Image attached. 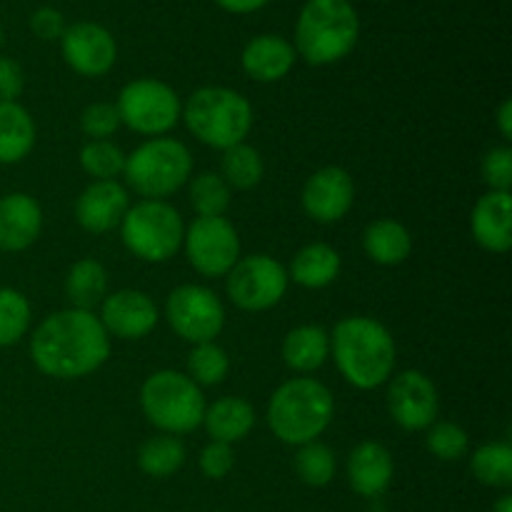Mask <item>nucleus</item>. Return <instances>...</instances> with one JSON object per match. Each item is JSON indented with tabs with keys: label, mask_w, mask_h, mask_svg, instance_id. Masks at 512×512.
I'll use <instances>...</instances> for the list:
<instances>
[{
	"label": "nucleus",
	"mask_w": 512,
	"mask_h": 512,
	"mask_svg": "<svg viewBox=\"0 0 512 512\" xmlns=\"http://www.w3.org/2000/svg\"><path fill=\"white\" fill-rule=\"evenodd\" d=\"M30 355L35 368L50 378H85L108 360L110 338L90 310H60L35 328Z\"/></svg>",
	"instance_id": "1"
},
{
	"label": "nucleus",
	"mask_w": 512,
	"mask_h": 512,
	"mask_svg": "<svg viewBox=\"0 0 512 512\" xmlns=\"http://www.w3.org/2000/svg\"><path fill=\"white\" fill-rule=\"evenodd\" d=\"M333 358L343 378L360 390L380 388L395 370V340L383 323L373 318H345L335 325Z\"/></svg>",
	"instance_id": "2"
},
{
	"label": "nucleus",
	"mask_w": 512,
	"mask_h": 512,
	"mask_svg": "<svg viewBox=\"0 0 512 512\" xmlns=\"http://www.w3.org/2000/svg\"><path fill=\"white\" fill-rule=\"evenodd\" d=\"M360 18L350 0H308L295 25V53L310 65H330L353 53Z\"/></svg>",
	"instance_id": "3"
},
{
	"label": "nucleus",
	"mask_w": 512,
	"mask_h": 512,
	"mask_svg": "<svg viewBox=\"0 0 512 512\" xmlns=\"http://www.w3.org/2000/svg\"><path fill=\"white\" fill-rule=\"evenodd\" d=\"M333 395L313 378H293L280 385L268 403V425L285 445H305L325 433L333 420Z\"/></svg>",
	"instance_id": "4"
},
{
	"label": "nucleus",
	"mask_w": 512,
	"mask_h": 512,
	"mask_svg": "<svg viewBox=\"0 0 512 512\" xmlns=\"http://www.w3.org/2000/svg\"><path fill=\"white\" fill-rule=\"evenodd\" d=\"M180 118L190 133L210 148L228 150L248 138L253 128V108L238 90L208 85L190 95Z\"/></svg>",
	"instance_id": "5"
},
{
	"label": "nucleus",
	"mask_w": 512,
	"mask_h": 512,
	"mask_svg": "<svg viewBox=\"0 0 512 512\" xmlns=\"http://www.w3.org/2000/svg\"><path fill=\"white\" fill-rule=\"evenodd\" d=\"M140 405L145 418L168 435H183L203 425L208 408L200 385L175 370L150 375L140 388Z\"/></svg>",
	"instance_id": "6"
},
{
	"label": "nucleus",
	"mask_w": 512,
	"mask_h": 512,
	"mask_svg": "<svg viewBox=\"0 0 512 512\" xmlns=\"http://www.w3.org/2000/svg\"><path fill=\"white\" fill-rule=\"evenodd\" d=\"M193 173L190 150L180 140L153 138L125 155V180L138 195L160 200L183 188Z\"/></svg>",
	"instance_id": "7"
},
{
	"label": "nucleus",
	"mask_w": 512,
	"mask_h": 512,
	"mask_svg": "<svg viewBox=\"0 0 512 512\" xmlns=\"http://www.w3.org/2000/svg\"><path fill=\"white\" fill-rule=\"evenodd\" d=\"M123 243L145 263H165L183 245V218L165 200H143L120 220Z\"/></svg>",
	"instance_id": "8"
},
{
	"label": "nucleus",
	"mask_w": 512,
	"mask_h": 512,
	"mask_svg": "<svg viewBox=\"0 0 512 512\" xmlns=\"http://www.w3.org/2000/svg\"><path fill=\"white\" fill-rule=\"evenodd\" d=\"M120 123L140 135H163L178 125L183 105L178 93L163 80L140 78L125 85L118 95Z\"/></svg>",
	"instance_id": "9"
},
{
	"label": "nucleus",
	"mask_w": 512,
	"mask_h": 512,
	"mask_svg": "<svg viewBox=\"0 0 512 512\" xmlns=\"http://www.w3.org/2000/svg\"><path fill=\"white\" fill-rule=\"evenodd\" d=\"M288 270L270 255L240 258L228 273V298L248 313L270 310L288 293Z\"/></svg>",
	"instance_id": "10"
},
{
	"label": "nucleus",
	"mask_w": 512,
	"mask_h": 512,
	"mask_svg": "<svg viewBox=\"0 0 512 512\" xmlns=\"http://www.w3.org/2000/svg\"><path fill=\"white\" fill-rule=\"evenodd\" d=\"M165 318L188 343H213L225 325V308L213 290L203 285H180L168 295Z\"/></svg>",
	"instance_id": "11"
},
{
	"label": "nucleus",
	"mask_w": 512,
	"mask_h": 512,
	"mask_svg": "<svg viewBox=\"0 0 512 512\" xmlns=\"http://www.w3.org/2000/svg\"><path fill=\"white\" fill-rule=\"evenodd\" d=\"M190 265L200 275H228L240 260L238 230L225 218H198L183 235Z\"/></svg>",
	"instance_id": "12"
},
{
	"label": "nucleus",
	"mask_w": 512,
	"mask_h": 512,
	"mask_svg": "<svg viewBox=\"0 0 512 512\" xmlns=\"http://www.w3.org/2000/svg\"><path fill=\"white\" fill-rule=\"evenodd\" d=\"M438 390L420 370H405L390 380L388 410L403 430H428L438 418Z\"/></svg>",
	"instance_id": "13"
},
{
	"label": "nucleus",
	"mask_w": 512,
	"mask_h": 512,
	"mask_svg": "<svg viewBox=\"0 0 512 512\" xmlns=\"http://www.w3.org/2000/svg\"><path fill=\"white\" fill-rule=\"evenodd\" d=\"M60 50H63L65 63L85 78L105 75L118 60V45H115L110 30L98 23H88V20L65 28L63 38H60Z\"/></svg>",
	"instance_id": "14"
},
{
	"label": "nucleus",
	"mask_w": 512,
	"mask_h": 512,
	"mask_svg": "<svg viewBox=\"0 0 512 512\" xmlns=\"http://www.w3.org/2000/svg\"><path fill=\"white\" fill-rule=\"evenodd\" d=\"M355 200V185L348 170L338 165L318 170L303 188V208L315 223H338L348 215Z\"/></svg>",
	"instance_id": "15"
},
{
	"label": "nucleus",
	"mask_w": 512,
	"mask_h": 512,
	"mask_svg": "<svg viewBox=\"0 0 512 512\" xmlns=\"http://www.w3.org/2000/svg\"><path fill=\"white\" fill-rule=\"evenodd\" d=\"M100 323L108 335L138 340L145 338L158 325V308L140 290H118L113 295H105Z\"/></svg>",
	"instance_id": "16"
},
{
	"label": "nucleus",
	"mask_w": 512,
	"mask_h": 512,
	"mask_svg": "<svg viewBox=\"0 0 512 512\" xmlns=\"http://www.w3.org/2000/svg\"><path fill=\"white\" fill-rule=\"evenodd\" d=\"M128 193L118 180H95L80 193L75 218L88 233H108L128 213Z\"/></svg>",
	"instance_id": "17"
},
{
	"label": "nucleus",
	"mask_w": 512,
	"mask_h": 512,
	"mask_svg": "<svg viewBox=\"0 0 512 512\" xmlns=\"http://www.w3.org/2000/svg\"><path fill=\"white\" fill-rule=\"evenodd\" d=\"M43 228V210L38 200L25 193L0 198V250L20 253L38 240Z\"/></svg>",
	"instance_id": "18"
},
{
	"label": "nucleus",
	"mask_w": 512,
	"mask_h": 512,
	"mask_svg": "<svg viewBox=\"0 0 512 512\" xmlns=\"http://www.w3.org/2000/svg\"><path fill=\"white\" fill-rule=\"evenodd\" d=\"M473 238L490 253H508L512 248V198L510 193L490 190L475 203Z\"/></svg>",
	"instance_id": "19"
},
{
	"label": "nucleus",
	"mask_w": 512,
	"mask_h": 512,
	"mask_svg": "<svg viewBox=\"0 0 512 512\" xmlns=\"http://www.w3.org/2000/svg\"><path fill=\"white\" fill-rule=\"evenodd\" d=\"M393 455L380 443H360L348 458L350 488L363 498H378L393 483Z\"/></svg>",
	"instance_id": "20"
},
{
	"label": "nucleus",
	"mask_w": 512,
	"mask_h": 512,
	"mask_svg": "<svg viewBox=\"0 0 512 512\" xmlns=\"http://www.w3.org/2000/svg\"><path fill=\"white\" fill-rule=\"evenodd\" d=\"M295 48L280 35H258L245 45L240 63L243 70L258 83H278L293 70Z\"/></svg>",
	"instance_id": "21"
},
{
	"label": "nucleus",
	"mask_w": 512,
	"mask_h": 512,
	"mask_svg": "<svg viewBox=\"0 0 512 512\" xmlns=\"http://www.w3.org/2000/svg\"><path fill=\"white\" fill-rule=\"evenodd\" d=\"M203 425L215 443L233 445L253 430L255 410L243 398H220L210 408H205Z\"/></svg>",
	"instance_id": "22"
},
{
	"label": "nucleus",
	"mask_w": 512,
	"mask_h": 512,
	"mask_svg": "<svg viewBox=\"0 0 512 512\" xmlns=\"http://www.w3.org/2000/svg\"><path fill=\"white\" fill-rule=\"evenodd\" d=\"M365 253L373 263L378 265H400L408 260L410 250H413V238H410L408 228L398 220H375V223L368 225L363 235Z\"/></svg>",
	"instance_id": "23"
},
{
	"label": "nucleus",
	"mask_w": 512,
	"mask_h": 512,
	"mask_svg": "<svg viewBox=\"0 0 512 512\" xmlns=\"http://www.w3.org/2000/svg\"><path fill=\"white\" fill-rule=\"evenodd\" d=\"M35 145V123L18 103H0V163H20Z\"/></svg>",
	"instance_id": "24"
},
{
	"label": "nucleus",
	"mask_w": 512,
	"mask_h": 512,
	"mask_svg": "<svg viewBox=\"0 0 512 512\" xmlns=\"http://www.w3.org/2000/svg\"><path fill=\"white\" fill-rule=\"evenodd\" d=\"M330 335L318 325H300L290 330L283 343L285 365L298 373H313L328 360Z\"/></svg>",
	"instance_id": "25"
},
{
	"label": "nucleus",
	"mask_w": 512,
	"mask_h": 512,
	"mask_svg": "<svg viewBox=\"0 0 512 512\" xmlns=\"http://www.w3.org/2000/svg\"><path fill=\"white\" fill-rule=\"evenodd\" d=\"M340 273V255L338 250L330 248L325 243L305 245L290 265V275L293 283L303 285V288L318 290L333 283Z\"/></svg>",
	"instance_id": "26"
},
{
	"label": "nucleus",
	"mask_w": 512,
	"mask_h": 512,
	"mask_svg": "<svg viewBox=\"0 0 512 512\" xmlns=\"http://www.w3.org/2000/svg\"><path fill=\"white\" fill-rule=\"evenodd\" d=\"M65 293H68L73 308L93 313L95 305L103 303L105 293H108V273L98 260H78L65 278Z\"/></svg>",
	"instance_id": "27"
},
{
	"label": "nucleus",
	"mask_w": 512,
	"mask_h": 512,
	"mask_svg": "<svg viewBox=\"0 0 512 512\" xmlns=\"http://www.w3.org/2000/svg\"><path fill=\"white\" fill-rule=\"evenodd\" d=\"M185 463V448L173 435H155L145 440L138 453V465L150 478H170Z\"/></svg>",
	"instance_id": "28"
},
{
	"label": "nucleus",
	"mask_w": 512,
	"mask_h": 512,
	"mask_svg": "<svg viewBox=\"0 0 512 512\" xmlns=\"http://www.w3.org/2000/svg\"><path fill=\"white\" fill-rule=\"evenodd\" d=\"M263 175V158H260V153L255 148L240 143L223 150V175H220V178H223L230 188L250 190L255 188V185H260Z\"/></svg>",
	"instance_id": "29"
},
{
	"label": "nucleus",
	"mask_w": 512,
	"mask_h": 512,
	"mask_svg": "<svg viewBox=\"0 0 512 512\" xmlns=\"http://www.w3.org/2000/svg\"><path fill=\"white\" fill-rule=\"evenodd\" d=\"M473 475L490 488H510L512 485V448L505 443H488L475 450Z\"/></svg>",
	"instance_id": "30"
},
{
	"label": "nucleus",
	"mask_w": 512,
	"mask_h": 512,
	"mask_svg": "<svg viewBox=\"0 0 512 512\" xmlns=\"http://www.w3.org/2000/svg\"><path fill=\"white\" fill-rule=\"evenodd\" d=\"M190 205L198 218H223L230 205V185L218 173H200L190 183Z\"/></svg>",
	"instance_id": "31"
},
{
	"label": "nucleus",
	"mask_w": 512,
	"mask_h": 512,
	"mask_svg": "<svg viewBox=\"0 0 512 512\" xmlns=\"http://www.w3.org/2000/svg\"><path fill=\"white\" fill-rule=\"evenodd\" d=\"M295 473L310 488H323L335 475V453L318 440L300 445L295 455Z\"/></svg>",
	"instance_id": "32"
},
{
	"label": "nucleus",
	"mask_w": 512,
	"mask_h": 512,
	"mask_svg": "<svg viewBox=\"0 0 512 512\" xmlns=\"http://www.w3.org/2000/svg\"><path fill=\"white\" fill-rule=\"evenodd\" d=\"M230 360L215 343H200L188 355V378L195 385H218L228 378Z\"/></svg>",
	"instance_id": "33"
},
{
	"label": "nucleus",
	"mask_w": 512,
	"mask_h": 512,
	"mask_svg": "<svg viewBox=\"0 0 512 512\" xmlns=\"http://www.w3.org/2000/svg\"><path fill=\"white\" fill-rule=\"evenodd\" d=\"M30 325V305L23 293L13 288H0V348L15 345Z\"/></svg>",
	"instance_id": "34"
},
{
	"label": "nucleus",
	"mask_w": 512,
	"mask_h": 512,
	"mask_svg": "<svg viewBox=\"0 0 512 512\" xmlns=\"http://www.w3.org/2000/svg\"><path fill=\"white\" fill-rule=\"evenodd\" d=\"M80 165L95 180H115L125 170V155L110 140H90L80 150Z\"/></svg>",
	"instance_id": "35"
},
{
	"label": "nucleus",
	"mask_w": 512,
	"mask_h": 512,
	"mask_svg": "<svg viewBox=\"0 0 512 512\" xmlns=\"http://www.w3.org/2000/svg\"><path fill=\"white\" fill-rule=\"evenodd\" d=\"M428 450L438 460H460L470 448L468 433L455 423H433L428 428Z\"/></svg>",
	"instance_id": "36"
},
{
	"label": "nucleus",
	"mask_w": 512,
	"mask_h": 512,
	"mask_svg": "<svg viewBox=\"0 0 512 512\" xmlns=\"http://www.w3.org/2000/svg\"><path fill=\"white\" fill-rule=\"evenodd\" d=\"M80 128L88 138L93 140H108L115 130L120 128L118 108L110 103H93L83 110L80 115Z\"/></svg>",
	"instance_id": "37"
},
{
	"label": "nucleus",
	"mask_w": 512,
	"mask_h": 512,
	"mask_svg": "<svg viewBox=\"0 0 512 512\" xmlns=\"http://www.w3.org/2000/svg\"><path fill=\"white\" fill-rule=\"evenodd\" d=\"M483 178L490 185V190L498 193H510L512 188V150L510 148H493L483 158Z\"/></svg>",
	"instance_id": "38"
},
{
	"label": "nucleus",
	"mask_w": 512,
	"mask_h": 512,
	"mask_svg": "<svg viewBox=\"0 0 512 512\" xmlns=\"http://www.w3.org/2000/svg\"><path fill=\"white\" fill-rule=\"evenodd\" d=\"M233 465H235L233 448L225 443H215V440H210V443L203 448V453H200V470L213 480H223L225 475L233 470Z\"/></svg>",
	"instance_id": "39"
},
{
	"label": "nucleus",
	"mask_w": 512,
	"mask_h": 512,
	"mask_svg": "<svg viewBox=\"0 0 512 512\" xmlns=\"http://www.w3.org/2000/svg\"><path fill=\"white\" fill-rule=\"evenodd\" d=\"M30 28H33V33L38 35L40 40H58L63 38L68 25H65V18L60 10L48 8V5H45V8H38L33 13V18H30Z\"/></svg>",
	"instance_id": "40"
},
{
	"label": "nucleus",
	"mask_w": 512,
	"mask_h": 512,
	"mask_svg": "<svg viewBox=\"0 0 512 512\" xmlns=\"http://www.w3.org/2000/svg\"><path fill=\"white\" fill-rule=\"evenodd\" d=\"M25 75L13 58H0V103H15L23 93Z\"/></svg>",
	"instance_id": "41"
},
{
	"label": "nucleus",
	"mask_w": 512,
	"mask_h": 512,
	"mask_svg": "<svg viewBox=\"0 0 512 512\" xmlns=\"http://www.w3.org/2000/svg\"><path fill=\"white\" fill-rule=\"evenodd\" d=\"M215 3H218L223 10H228V13L245 15V13H255V10L265 8L270 0H215Z\"/></svg>",
	"instance_id": "42"
},
{
	"label": "nucleus",
	"mask_w": 512,
	"mask_h": 512,
	"mask_svg": "<svg viewBox=\"0 0 512 512\" xmlns=\"http://www.w3.org/2000/svg\"><path fill=\"white\" fill-rule=\"evenodd\" d=\"M498 128L505 140L512 138V100H505L498 110Z\"/></svg>",
	"instance_id": "43"
},
{
	"label": "nucleus",
	"mask_w": 512,
	"mask_h": 512,
	"mask_svg": "<svg viewBox=\"0 0 512 512\" xmlns=\"http://www.w3.org/2000/svg\"><path fill=\"white\" fill-rule=\"evenodd\" d=\"M495 512H512V498H510V495H503V498L495 503Z\"/></svg>",
	"instance_id": "44"
},
{
	"label": "nucleus",
	"mask_w": 512,
	"mask_h": 512,
	"mask_svg": "<svg viewBox=\"0 0 512 512\" xmlns=\"http://www.w3.org/2000/svg\"><path fill=\"white\" fill-rule=\"evenodd\" d=\"M0 45H3V28H0Z\"/></svg>",
	"instance_id": "45"
}]
</instances>
